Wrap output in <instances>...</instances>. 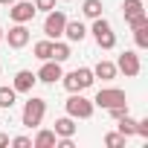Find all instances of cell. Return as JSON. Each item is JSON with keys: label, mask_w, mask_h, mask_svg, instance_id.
<instances>
[{"label": "cell", "mask_w": 148, "mask_h": 148, "mask_svg": "<svg viewBox=\"0 0 148 148\" xmlns=\"http://www.w3.org/2000/svg\"><path fill=\"white\" fill-rule=\"evenodd\" d=\"M58 82L64 84L67 93H82V90H87V87L96 82V76H93V70H90V67H79V70L67 73V76H61Z\"/></svg>", "instance_id": "6da1fadb"}, {"label": "cell", "mask_w": 148, "mask_h": 148, "mask_svg": "<svg viewBox=\"0 0 148 148\" xmlns=\"http://www.w3.org/2000/svg\"><path fill=\"white\" fill-rule=\"evenodd\" d=\"M44 113H47V99H41V96H29V102L23 105V113H21L23 128H38V125L44 122Z\"/></svg>", "instance_id": "7a4b0ae2"}, {"label": "cell", "mask_w": 148, "mask_h": 148, "mask_svg": "<svg viewBox=\"0 0 148 148\" xmlns=\"http://www.w3.org/2000/svg\"><path fill=\"white\" fill-rule=\"evenodd\" d=\"M64 105H67V116H73V119H90L96 110V105L90 99H84L82 93H70V99Z\"/></svg>", "instance_id": "3957f363"}, {"label": "cell", "mask_w": 148, "mask_h": 148, "mask_svg": "<svg viewBox=\"0 0 148 148\" xmlns=\"http://www.w3.org/2000/svg\"><path fill=\"white\" fill-rule=\"evenodd\" d=\"M93 38H96V44L102 47V49H113L116 47V35H113V26H110V21H105V18H93Z\"/></svg>", "instance_id": "277c9868"}, {"label": "cell", "mask_w": 148, "mask_h": 148, "mask_svg": "<svg viewBox=\"0 0 148 148\" xmlns=\"http://www.w3.org/2000/svg\"><path fill=\"white\" fill-rule=\"evenodd\" d=\"M64 23H67V15H64L61 9H49V12H47V21H44V35H47L49 41L61 38V35H64Z\"/></svg>", "instance_id": "5b68a950"}, {"label": "cell", "mask_w": 148, "mask_h": 148, "mask_svg": "<svg viewBox=\"0 0 148 148\" xmlns=\"http://www.w3.org/2000/svg\"><path fill=\"white\" fill-rule=\"evenodd\" d=\"M93 105L102 108V110H108V108H116V105H128V99H125V90H119V87H105V90L96 93Z\"/></svg>", "instance_id": "8992f818"}, {"label": "cell", "mask_w": 148, "mask_h": 148, "mask_svg": "<svg viewBox=\"0 0 148 148\" xmlns=\"http://www.w3.org/2000/svg\"><path fill=\"white\" fill-rule=\"evenodd\" d=\"M35 3L32 0H15V3L9 6V18L15 21V23H29L32 18H35Z\"/></svg>", "instance_id": "52a82bcc"}, {"label": "cell", "mask_w": 148, "mask_h": 148, "mask_svg": "<svg viewBox=\"0 0 148 148\" xmlns=\"http://www.w3.org/2000/svg\"><path fill=\"white\" fill-rule=\"evenodd\" d=\"M116 70H122L128 79L139 76V70H142V64H139V55H136L134 49H125V52L119 55V61H116Z\"/></svg>", "instance_id": "ba28073f"}, {"label": "cell", "mask_w": 148, "mask_h": 148, "mask_svg": "<svg viewBox=\"0 0 148 148\" xmlns=\"http://www.w3.org/2000/svg\"><path fill=\"white\" fill-rule=\"evenodd\" d=\"M3 38L9 41V47H12V49H23V47L29 44V38H32V35H29L26 23H15L9 32H3Z\"/></svg>", "instance_id": "9c48e42d"}, {"label": "cell", "mask_w": 148, "mask_h": 148, "mask_svg": "<svg viewBox=\"0 0 148 148\" xmlns=\"http://www.w3.org/2000/svg\"><path fill=\"white\" fill-rule=\"evenodd\" d=\"M35 76H38V82H44V84H55V82L64 76V70H61V64H58V61L47 58V61H44V67L35 73Z\"/></svg>", "instance_id": "30bf717a"}, {"label": "cell", "mask_w": 148, "mask_h": 148, "mask_svg": "<svg viewBox=\"0 0 148 148\" xmlns=\"http://www.w3.org/2000/svg\"><path fill=\"white\" fill-rule=\"evenodd\" d=\"M35 82H38V76H35L32 70H18V73H15V82H12V87H15L18 93H32Z\"/></svg>", "instance_id": "8fae6325"}, {"label": "cell", "mask_w": 148, "mask_h": 148, "mask_svg": "<svg viewBox=\"0 0 148 148\" xmlns=\"http://www.w3.org/2000/svg\"><path fill=\"white\" fill-rule=\"evenodd\" d=\"M64 35H67V41H84L87 38V26L82 23V21H67L64 23Z\"/></svg>", "instance_id": "7c38bea8"}, {"label": "cell", "mask_w": 148, "mask_h": 148, "mask_svg": "<svg viewBox=\"0 0 148 148\" xmlns=\"http://www.w3.org/2000/svg\"><path fill=\"white\" fill-rule=\"evenodd\" d=\"M55 136H76V131H79V125H76V119L73 116H61V119H55Z\"/></svg>", "instance_id": "4fadbf2b"}, {"label": "cell", "mask_w": 148, "mask_h": 148, "mask_svg": "<svg viewBox=\"0 0 148 148\" xmlns=\"http://www.w3.org/2000/svg\"><path fill=\"white\" fill-rule=\"evenodd\" d=\"M55 131H49V128H41L38 134H35V139H32V148H55Z\"/></svg>", "instance_id": "5bb4252c"}, {"label": "cell", "mask_w": 148, "mask_h": 148, "mask_svg": "<svg viewBox=\"0 0 148 148\" xmlns=\"http://www.w3.org/2000/svg\"><path fill=\"white\" fill-rule=\"evenodd\" d=\"M116 73H119V70H116V64H113V61H99V64L93 67V76H96V79H102V82L116 79Z\"/></svg>", "instance_id": "9a60e30c"}, {"label": "cell", "mask_w": 148, "mask_h": 148, "mask_svg": "<svg viewBox=\"0 0 148 148\" xmlns=\"http://www.w3.org/2000/svg\"><path fill=\"white\" fill-rule=\"evenodd\" d=\"M18 102V90L15 87H0V110H12Z\"/></svg>", "instance_id": "2e32d148"}, {"label": "cell", "mask_w": 148, "mask_h": 148, "mask_svg": "<svg viewBox=\"0 0 148 148\" xmlns=\"http://www.w3.org/2000/svg\"><path fill=\"white\" fill-rule=\"evenodd\" d=\"M52 61H58V64H64L67 58H70V44H64V41H52V55H49Z\"/></svg>", "instance_id": "e0dca14e"}, {"label": "cell", "mask_w": 148, "mask_h": 148, "mask_svg": "<svg viewBox=\"0 0 148 148\" xmlns=\"http://www.w3.org/2000/svg\"><path fill=\"white\" fill-rule=\"evenodd\" d=\"M142 12H145V0H125V3H122V15H125V21L134 18V15H142Z\"/></svg>", "instance_id": "ac0fdd59"}, {"label": "cell", "mask_w": 148, "mask_h": 148, "mask_svg": "<svg viewBox=\"0 0 148 148\" xmlns=\"http://www.w3.org/2000/svg\"><path fill=\"white\" fill-rule=\"evenodd\" d=\"M116 122H119L116 128H119V134H122V136H134V131H136V119H134L131 113H125V116H119Z\"/></svg>", "instance_id": "d6986e66"}, {"label": "cell", "mask_w": 148, "mask_h": 148, "mask_svg": "<svg viewBox=\"0 0 148 148\" xmlns=\"http://www.w3.org/2000/svg\"><path fill=\"white\" fill-rule=\"evenodd\" d=\"M82 15L84 18H102V0H84L82 3Z\"/></svg>", "instance_id": "ffe728a7"}, {"label": "cell", "mask_w": 148, "mask_h": 148, "mask_svg": "<svg viewBox=\"0 0 148 148\" xmlns=\"http://www.w3.org/2000/svg\"><path fill=\"white\" fill-rule=\"evenodd\" d=\"M32 52H35V58H41V61H47V58L52 55V41H49V38H44V41H38V44L32 47Z\"/></svg>", "instance_id": "44dd1931"}, {"label": "cell", "mask_w": 148, "mask_h": 148, "mask_svg": "<svg viewBox=\"0 0 148 148\" xmlns=\"http://www.w3.org/2000/svg\"><path fill=\"white\" fill-rule=\"evenodd\" d=\"M105 145H108V148H125V145H128V136H122L119 131H113V134L105 136Z\"/></svg>", "instance_id": "7402d4cb"}, {"label": "cell", "mask_w": 148, "mask_h": 148, "mask_svg": "<svg viewBox=\"0 0 148 148\" xmlns=\"http://www.w3.org/2000/svg\"><path fill=\"white\" fill-rule=\"evenodd\" d=\"M131 32H134L136 49H145V47H148V26H139V29H131Z\"/></svg>", "instance_id": "603a6c76"}, {"label": "cell", "mask_w": 148, "mask_h": 148, "mask_svg": "<svg viewBox=\"0 0 148 148\" xmlns=\"http://www.w3.org/2000/svg\"><path fill=\"white\" fill-rule=\"evenodd\" d=\"M125 23H128L131 29H139V26H148V15H145V12H142V15H134V18H128Z\"/></svg>", "instance_id": "cb8c5ba5"}, {"label": "cell", "mask_w": 148, "mask_h": 148, "mask_svg": "<svg viewBox=\"0 0 148 148\" xmlns=\"http://www.w3.org/2000/svg\"><path fill=\"white\" fill-rule=\"evenodd\" d=\"M9 145H15V148H32V139L29 136H15V139H9Z\"/></svg>", "instance_id": "d4e9b609"}, {"label": "cell", "mask_w": 148, "mask_h": 148, "mask_svg": "<svg viewBox=\"0 0 148 148\" xmlns=\"http://www.w3.org/2000/svg\"><path fill=\"white\" fill-rule=\"evenodd\" d=\"M32 3H35L38 12H49V9H55V0H32Z\"/></svg>", "instance_id": "484cf974"}, {"label": "cell", "mask_w": 148, "mask_h": 148, "mask_svg": "<svg viewBox=\"0 0 148 148\" xmlns=\"http://www.w3.org/2000/svg\"><path fill=\"white\" fill-rule=\"evenodd\" d=\"M136 136H148V119H139L136 122V131H134Z\"/></svg>", "instance_id": "4316f807"}, {"label": "cell", "mask_w": 148, "mask_h": 148, "mask_svg": "<svg viewBox=\"0 0 148 148\" xmlns=\"http://www.w3.org/2000/svg\"><path fill=\"white\" fill-rule=\"evenodd\" d=\"M9 145V134H0V148H6Z\"/></svg>", "instance_id": "83f0119b"}, {"label": "cell", "mask_w": 148, "mask_h": 148, "mask_svg": "<svg viewBox=\"0 0 148 148\" xmlns=\"http://www.w3.org/2000/svg\"><path fill=\"white\" fill-rule=\"evenodd\" d=\"M0 3H3V6H12V3H15V0H0Z\"/></svg>", "instance_id": "f1b7e54d"}, {"label": "cell", "mask_w": 148, "mask_h": 148, "mask_svg": "<svg viewBox=\"0 0 148 148\" xmlns=\"http://www.w3.org/2000/svg\"><path fill=\"white\" fill-rule=\"evenodd\" d=\"M0 41H3V26H0Z\"/></svg>", "instance_id": "f546056e"}]
</instances>
